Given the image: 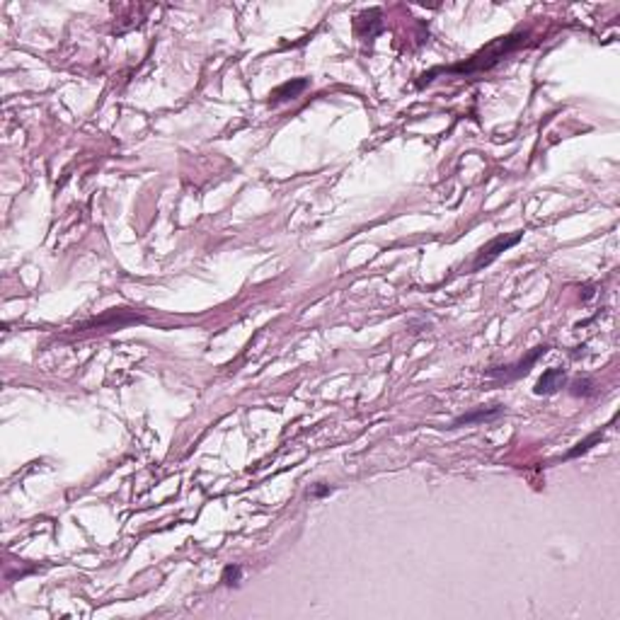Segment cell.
<instances>
[{"label": "cell", "mask_w": 620, "mask_h": 620, "mask_svg": "<svg viewBox=\"0 0 620 620\" xmlns=\"http://www.w3.org/2000/svg\"><path fill=\"white\" fill-rule=\"evenodd\" d=\"M306 87H308V78H296V80L279 85L277 90L269 95V100H272L274 105H279V102H286V100H296V97L301 95Z\"/></svg>", "instance_id": "6"}, {"label": "cell", "mask_w": 620, "mask_h": 620, "mask_svg": "<svg viewBox=\"0 0 620 620\" xmlns=\"http://www.w3.org/2000/svg\"><path fill=\"white\" fill-rule=\"evenodd\" d=\"M601 439H603V429H601V431H594L592 436H587V439H584V441H579V444L574 446V449H569L565 458H577V456L587 454V451L592 449L594 444H599V441H601Z\"/></svg>", "instance_id": "7"}, {"label": "cell", "mask_w": 620, "mask_h": 620, "mask_svg": "<svg viewBox=\"0 0 620 620\" xmlns=\"http://www.w3.org/2000/svg\"><path fill=\"white\" fill-rule=\"evenodd\" d=\"M548 352V344H540V347H535L533 352H528L526 354V359H521L519 363H514V366H506V368H492L490 371V376H497V378H501V381H516V378H521V376H526V373L531 371V366H533L535 361H538L540 356H543V354Z\"/></svg>", "instance_id": "3"}, {"label": "cell", "mask_w": 620, "mask_h": 620, "mask_svg": "<svg viewBox=\"0 0 620 620\" xmlns=\"http://www.w3.org/2000/svg\"><path fill=\"white\" fill-rule=\"evenodd\" d=\"M501 412H504V407H501V405H494V407H477V410L465 412V415H460L458 420L451 422L449 429H460V427L477 424V422H490V420H494V417H499Z\"/></svg>", "instance_id": "4"}, {"label": "cell", "mask_w": 620, "mask_h": 620, "mask_svg": "<svg viewBox=\"0 0 620 620\" xmlns=\"http://www.w3.org/2000/svg\"><path fill=\"white\" fill-rule=\"evenodd\" d=\"M521 238H524V230H516V233L497 235V238H492L490 243L482 245V248L477 250L475 262H472V272H480L482 267L492 264L497 257H499L501 252H506V250H511V248H514V245H519V243H521Z\"/></svg>", "instance_id": "2"}, {"label": "cell", "mask_w": 620, "mask_h": 620, "mask_svg": "<svg viewBox=\"0 0 620 620\" xmlns=\"http://www.w3.org/2000/svg\"><path fill=\"white\" fill-rule=\"evenodd\" d=\"M589 386H592V381H587V378H584V381H577L574 383V388H572V393L574 395H582V393L587 395V393H592L589 390Z\"/></svg>", "instance_id": "9"}, {"label": "cell", "mask_w": 620, "mask_h": 620, "mask_svg": "<svg viewBox=\"0 0 620 620\" xmlns=\"http://www.w3.org/2000/svg\"><path fill=\"white\" fill-rule=\"evenodd\" d=\"M521 42H526V34H521V32L519 34H509V37H501V39H497V42H492L487 49H482L480 53H475V56H472L467 63L451 66V68H439L436 73L444 71V73H465V76H470V73L490 71V68L497 66V63H499L506 53L514 51Z\"/></svg>", "instance_id": "1"}, {"label": "cell", "mask_w": 620, "mask_h": 620, "mask_svg": "<svg viewBox=\"0 0 620 620\" xmlns=\"http://www.w3.org/2000/svg\"><path fill=\"white\" fill-rule=\"evenodd\" d=\"M332 490H334L332 485H315L310 494L313 497H327V494H332Z\"/></svg>", "instance_id": "10"}, {"label": "cell", "mask_w": 620, "mask_h": 620, "mask_svg": "<svg viewBox=\"0 0 620 620\" xmlns=\"http://www.w3.org/2000/svg\"><path fill=\"white\" fill-rule=\"evenodd\" d=\"M562 386H565V371L562 368H548V371L538 378L533 393L535 395H550V393H558Z\"/></svg>", "instance_id": "5"}, {"label": "cell", "mask_w": 620, "mask_h": 620, "mask_svg": "<svg viewBox=\"0 0 620 620\" xmlns=\"http://www.w3.org/2000/svg\"><path fill=\"white\" fill-rule=\"evenodd\" d=\"M240 579H243V567H238V565H228L221 574V582L225 587H240Z\"/></svg>", "instance_id": "8"}]
</instances>
